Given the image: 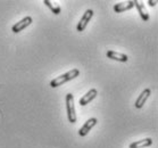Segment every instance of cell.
Wrapping results in <instances>:
<instances>
[{
	"instance_id": "4fadbf2b",
	"label": "cell",
	"mask_w": 158,
	"mask_h": 148,
	"mask_svg": "<svg viewBox=\"0 0 158 148\" xmlns=\"http://www.w3.org/2000/svg\"><path fill=\"white\" fill-rule=\"evenodd\" d=\"M148 4L150 5L151 7H154V6L157 5V1H156V0H155V1H152V0H148Z\"/></svg>"
},
{
	"instance_id": "8992f818",
	"label": "cell",
	"mask_w": 158,
	"mask_h": 148,
	"mask_svg": "<svg viewBox=\"0 0 158 148\" xmlns=\"http://www.w3.org/2000/svg\"><path fill=\"white\" fill-rule=\"evenodd\" d=\"M98 95V91L97 89H91V90H89L88 92H86L84 96H82V98L80 99V105L81 106H85V105H88L91 100H94V98L97 97Z\"/></svg>"
},
{
	"instance_id": "5b68a950",
	"label": "cell",
	"mask_w": 158,
	"mask_h": 148,
	"mask_svg": "<svg viewBox=\"0 0 158 148\" xmlns=\"http://www.w3.org/2000/svg\"><path fill=\"white\" fill-rule=\"evenodd\" d=\"M97 122H98V120L96 119V117H91V119H89L85 123H84V124H83L82 128L79 130V134L81 136V137L86 136V134L90 132V130H91V129L97 124Z\"/></svg>"
},
{
	"instance_id": "6da1fadb",
	"label": "cell",
	"mask_w": 158,
	"mask_h": 148,
	"mask_svg": "<svg viewBox=\"0 0 158 148\" xmlns=\"http://www.w3.org/2000/svg\"><path fill=\"white\" fill-rule=\"evenodd\" d=\"M79 74H80V71L77 69L71 70V71H69L67 73L61 74V75H59L58 78H55V79L50 82V87L51 88L60 87V86H63L64 83L69 82V81H72L73 79L77 78V76H79Z\"/></svg>"
},
{
	"instance_id": "9c48e42d",
	"label": "cell",
	"mask_w": 158,
	"mask_h": 148,
	"mask_svg": "<svg viewBox=\"0 0 158 148\" xmlns=\"http://www.w3.org/2000/svg\"><path fill=\"white\" fill-rule=\"evenodd\" d=\"M134 7L133 1H126V2H119V4L114 5V11L116 13H123V11H127Z\"/></svg>"
},
{
	"instance_id": "ba28073f",
	"label": "cell",
	"mask_w": 158,
	"mask_h": 148,
	"mask_svg": "<svg viewBox=\"0 0 158 148\" xmlns=\"http://www.w3.org/2000/svg\"><path fill=\"white\" fill-rule=\"evenodd\" d=\"M151 94V90L149 89V88H147V89H144L142 92L140 94V96L138 97V99L135 100V108H141L142 106L144 105V103H146V100L148 99V97L150 96Z\"/></svg>"
},
{
	"instance_id": "7c38bea8",
	"label": "cell",
	"mask_w": 158,
	"mask_h": 148,
	"mask_svg": "<svg viewBox=\"0 0 158 148\" xmlns=\"http://www.w3.org/2000/svg\"><path fill=\"white\" fill-rule=\"evenodd\" d=\"M43 4L46 5V6H47V7L49 8V9H50L52 13H54V14H56V15L60 14L61 9H60V7H59L58 5H56V4L54 5L52 2H51V1H49V0H44V1H43Z\"/></svg>"
},
{
	"instance_id": "3957f363",
	"label": "cell",
	"mask_w": 158,
	"mask_h": 148,
	"mask_svg": "<svg viewBox=\"0 0 158 148\" xmlns=\"http://www.w3.org/2000/svg\"><path fill=\"white\" fill-rule=\"evenodd\" d=\"M92 16H94V11H92V9H88V11L83 14L82 18L80 19V22L77 23L76 30H77L79 32H82V31H84V29L86 27L88 23L90 22V19L92 18Z\"/></svg>"
},
{
	"instance_id": "277c9868",
	"label": "cell",
	"mask_w": 158,
	"mask_h": 148,
	"mask_svg": "<svg viewBox=\"0 0 158 148\" xmlns=\"http://www.w3.org/2000/svg\"><path fill=\"white\" fill-rule=\"evenodd\" d=\"M31 23H32V17H31V16H26V17H24L23 19H21L18 23L14 24L13 27H11V31L14 33L21 32V31H23L24 29H26Z\"/></svg>"
},
{
	"instance_id": "52a82bcc",
	"label": "cell",
	"mask_w": 158,
	"mask_h": 148,
	"mask_svg": "<svg viewBox=\"0 0 158 148\" xmlns=\"http://www.w3.org/2000/svg\"><path fill=\"white\" fill-rule=\"evenodd\" d=\"M106 55H107V57L109 58V59L118 61H122V63H125V61H129L127 55L122 54V53H117V51H114V50H108Z\"/></svg>"
},
{
	"instance_id": "7a4b0ae2",
	"label": "cell",
	"mask_w": 158,
	"mask_h": 148,
	"mask_svg": "<svg viewBox=\"0 0 158 148\" xmlns=\"http://www.w3.org/2000/svg\"><path fill=\"white\" fill-rule=\"evenodd\" d=\"M66 111H67L69 121L71 123H75L77 117H76L75 107H74V96L72 94L66 95Z\"/></svg>"
},
{
	"instance_id": "30bf717a",
	"label": "cell",
	"mask_w": 158,
	"mask_h": 148,
	"mask_svg": "<svg viewBox=\"0 0 158 148\" xmlns=\"http://www.w3.org/2000/svg\"><path fill=\"white\" fill-rule=\"evenodd\" d=\"M133 4H134V6L137 7L141 18H142L143 21H148V19H149V14H148V11H147V9H146V6L143 5V2H142V1H137V0H135V1H133Z\"/></svg>"
},
{
	"instance_id": "8fae6325",
	"label": "cell",
	"mask_w": 158,
	"mask_h": 148,
	"mask_svg": "<svg viewBox=\"0 0 158 148\" xmlns=\"http://www.w3.org/2000/svg\"><path fill=\"white\" fill-rule=\"evenodd\" d=\"M152 145V139L151 138H146V139H142V140L139 141H134L132 144L129 145V148H146L149 147Z\"/></svg>"
}]
</instances>
